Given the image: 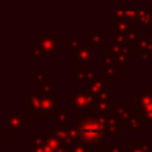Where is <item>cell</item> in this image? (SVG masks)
<instances>
[{"label": "cell", "instance_id": "cell-1", "mask_svg": "<svg viewBox=\"0 0 152 152\" xmlns=\"http://www.w3.org/2000/svg\"><path fill=\"white\" fill-rule=\"evenodd\" d=\"M88 132H92V137H95V136H98V134H100L98 128H95L93 124H87V126H83V134H88Z\"/></svg>", "mask_w": 152, "mask_h": 152}]
</instances>
